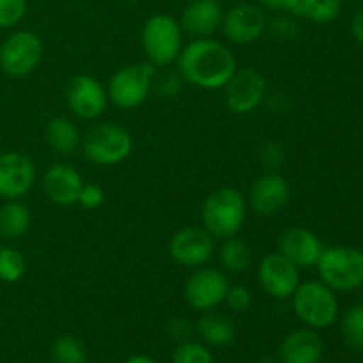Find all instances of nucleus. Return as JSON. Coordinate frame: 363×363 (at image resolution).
<instances>
[{
	"instance_id": "obj_1",
	"label": "nucleus",
	"mask_w": 363,
	"mask_h": 363,
	"mask_svg": "<svg viewBox=\"0 0 363 363\" xmlns=\"http://www.w3.org/2000/svg\"><path fill=\"white\" fill-rule=\"evenodd\" d=\"M176 66L186 84L204 91H220L236 73L238 60L233 50L222 41L201 38L183 46Z\"/></svg>"
},
{
	"instance_id": "obj_2",
	"label": "nucleus",
	"mask_w": 363,
	"mask_h": 363,
	"mask_svg": "<svg viewBox=\"0 0 363 363\" xmlns=\"http://www.w3.org/2000/svg\"><path fill=\"white\" fill-rule=\"evenodd\" d=\"M247 197L230 186L211 191L202 202V227L215 240H227L241 233L247 220Z\"/></svg>"
},
{
	"instance_id": "obj_3",
	"label": "nucleus",
	"mask_w": 363,
	"mask_h": 363,
	"mask_svg": "<svg viewBox=\"0 0 363 363\" xmlns=\"http://www.w3.org/2000/svg\"><path fill=\"white\" fill-rule=\"evenodd\" d=\"M82 152L98 167H113L130 158L133 151V137L117 123H98L82 137Z\"/></svg>"
},
{
	"instance_id": "obj_4",
	"label": "nucleus",
	"mask_w": 363,
	"mask_h": 363,
	"mask_svg": "<svg viewBox=\"0 0 363 363\" xmlns=\"http://www.w3.org/2000/svg\"><path fill=\"white\" fill-rule=\"evenodd\" d=\"M179 20L165 13H156L145 20L142 27V48L147 62L155 67H169L176 64L184 41Z\"/></svg>"
},
{
	"instance_id": "obj_5",
	"label": "nucleus",
	"mask_w": 363,
	"mask_h": 363,
	"mask_svg": "<svg viewBox=\"0 0 363 363\" xmlns=\"http://www.w3.org/2000/svg\"><path fill=\"white\" fill-rule=\"evenodd\" d=\"M291 303L296 318L307 328L326 330L335 325L339 318V300L335 291L321 280L300 282L291 296Z\"/></svg>"
},
{
	"instance_id": "obj_6",
	"label": "nucleus",
	"mask_w": 363,
	"mask_h": 363,
	"mask_svg": "<svg viewBox=\"0 0 363 363\" xmlns=\"http://www.w3.org/2000/svg\"><path fill=\"white\" fill-rule=\"evenodd\" d=\"M319 280L335 293H351L363 286V250L335 245L323 250L318 264Z\"/></svg>"
},
{
	"instance_id": "obj_7",
	"label": "nucleus",
	"mask_w": 363,
	"mask_h": 363,
	"mask_svg": "<svg viewBox=\"0 0 363 363\" xmlns=\"http://www.w3.org/2000/svg\"><path fill=\"white\" fill-rule=\"evenodd\" d=\"M155 78L156 67L149 62L119 67L106 84L108 101L121 110L138 108L155 89Z\"/></svg>"
},
{
	"instance_id": "obj_8",
	"label": "nucleus",
	"mask_w": 363,
	"mask_h": 363,
	"mask_svg": "<svg viewBox=\"0 0 363 363\" xmlns=\"http://www.w3.org/2000/svg\"><path fill=\"white\" fill-rule=\"evenodd\" d=\"M45 55L41 38L32 30H16L0 45V69L13 78L34 73Z\"/></svg>"
},
{
	"instance_id": "obj_9",
	"label": "nucleus",
	"mask_w": 363,
	"mask_h": 363,
	"mask_svg": "<svg viewBox=\"0 0 363 363\" xmlns=\"http://www.w3.org/2000/svg\"><path fill=\"white\" fill-rule=\"evenodd\" d=\"M230 282L225 272L211 266H201L184 282V300L194 311L208 312L215 311L225 300Z\"/></svg>"
},
{
	"instance_id": "obj_10",
	"label": "nucleus",
	"mask_w": 363,
	"mask_h": 363,
	"mask_svg": "<svg viewBox=\"0 0 363 363\" xmlns=\"http://www.w3.org/2000/svg\"><path fill=\"white\" fill-rule=\"evenodd\" d=\"M268 13L259 4L241 2L223 13L220 30L233 45H252L268 30Z\"/></svg>"
},
{
	"instance_id": "obj_11",
	"label": "nucleus",
	"mask_w": 363,
	"mask_h": 363,
	"mask_svg": "<svg viewBox=\"0 0 363 363\" xmlns=\"http://www.w3.org/2000/svg\"><path fill=\"white\" fill-rule=\"evenodd\" d=\"M222 91L227 108L238 116H247L262 105L268 92V84L257 69L241 67L236 69Z\"/></svg>"
},
{
	"instance_id": "obj_12",
	"label": "nucleus",
	"mask_w": 363,
	"mask_h": 363,
	"mask_svg": "<svg viewBox=\"0 0 363 363\" xmlns=\"http://www.w3.org/2000/svg\"><path fill=\"white\" fill-rule=\"evenodd\" d=\"M169 254L176 264L184 268H201L215 254V238L199 225H188L176 230L169 241Z\"/></svg>"
},
{
	"instance_id": "obj_13",
	"label": "nucleus",
	"mask_w": 363,
	"mask_h": 363,
	"mask_svg": "<svg viewBox=\"0 0 363 363\" xmlns=\"http://www.w3.org/2000/svg\"><path fill=\"white\" fill-rule=\"evenodd\" d=\"M108 94L98 78L91 74H77L66 87V105L73 116L82 121H94L105 113Z\"/></svg>"
},
{
	"instance_id": "obj_14",
	"label": "nucleus",
	"mask_w": 363,
	"mask_h": 363,
	"mask_svg": "<svg viewBox=\"0 0 363 363\" xmlns=\"http://www.w3.org/2000/svg\"><path fill=\"white\" fill-rule=\"evenodd\" d=\"M257 280L268 296L275 300H289L301 282L300 268L277 250L261 259L257 266Z\"/></svg>"
},
{
	"instance_id": "obj_15",
	"label": "nucleus",
	"mask_w": 363,
	"mask_h": 363,
	"mask_svg": "<svg viewBox=\"0 0 363 363\" xmlns=\"http://www.w3.org/2000/svg\"><path fill=\"white\" fill-rule=\"evenodd\" d=\"M38 169L30 156L18 151L0 152V199H23L34 188Z\"/></svg>"
},
{
	"instance_id": "obj_16",
	"label": "nucleus",
	"mask_w": 363,
	"mask_h": 363,
	"mask_svg": "<svg viewBox=\"0 0 363 363\" xmlns=\"http://www.w3.org/2000/svg\"><path fill=\"white\" fill-rule=\"evenodd\" d=\"M289 199L291 186L286 177L277 170H268L252 183L247 204L255 215L275 216L289 204Z\"/></svg>"
},
{
	"instance_id": "obj_17",
	"label": "nucleus",
	"mask_w": 363,
	"mask_h": 363,
	"mask_svg": "<svg viewBox=\"0 0 363 363\" xmlns=\"http://www.w3.org/2000/svg\"><path fill=\"white\" fill-rule=\"evenodd\" d=\"M82 186H84L82 174L67 163H53L43 174V194L52 204L59 208L77 204Z\"/></svg>"
},
{
	"instance_id": "obj_18",
	"label": "nucleus",
	"mask_w": 363,
	"mask_h": 363,
	"mask_svg": "<svg viewBox=\"0 0 363 363\" xmlns=\"http://www.w3.org/2000/svg\"><path fill=\"white\" fill-rule=\"evenodd\" d=\"M223 13L225 11L218 0H190L179 18L183 34L191 39L213 38L222 27Z\"/></svg>"
},
{
	"instance_id": "obj_19",
	"label": "nucleus",
	"mask_w": 363,
	"mask_h": 363,
	"mask_svg": "<svg viewBox=\"0 0 363 363\" xmlns=\"http://www.w3.org/2000/svg\"><path fill=\"white\" fill-rule=\"evenodd\" d=\"M323 250H325V247H323L321 240L305 227H291L279 240L280 254L289 259L300 269L312 268V266L318 264Z\"/></svg>"
},
{
	"instance_id": "obj_20",
	"label": "nucleus",
	"mask_w": 363,
	"mask_h": 363,
	"mask_svg": "<svg viewBox=\"0 0 363 363\" xmlns=\"http://www.w3.org/2000/svg\"><path fill=\"white\" fill-rule=\"evenodd\" d=\"M325 353L318 330L300 328L284 337L279 357L282 363H319Z\"/></svg>"
},
{
	"instance_id": "obj_21",
	"label": "nucleus",
	"mask_w": 363,
	"mask_h": 363,
	"mask_svg": "<svg viewBox=\"0 0 363 363\" xmlns=\"http://www.w3.org/2000/svg\"><path fill=\"white\" fill-rule=\"evenodd\" d=\"M195 328L202 342L209 347H225L236 339V323L230 315L218 312L216 308L202 312Z\"/></svg>"
},
{
	"instance_id": "obj_22",
	"label": "nucleus",
	"mask_w": 363,
	"mask_h": 363,
	"mask_svg": "<svg viewBox=\"0 0 363 363\" xmlns=\"http://www.w3.org/2000/svg\"><path fill=\"white\" fill-rule=\"evenodd\" d=\"M82 137L77 124L67 117H53L46 123L45 140L52 151L59 155H74L82 145Z\"/></svg>"
},
{
	"instance_id": "obj_23",
	"label": "nucleus",
	"mask_w": 363,
	"mask_h": 363,
	"mask_svg": "<svg viewBox=\"0 0 363 363\" xmlns=\"http://www.w3.org/2000/svg\"><path fill=\"white\" fill-rule=\"evenodd\" d=\"M32 223L30 209L27 204L16 201H6L0 206V238L7 241H16L28 233Z\"/></svg>"
},
{
	"instance_id": "obj_24",
	"label": "nucleus",
	"mask_w": 363,
	"mask_h": 363,
	"mask_svg": "<svg viewBox=\"0 0 363 363\" xmlns=\"http://www.w3.org/2000/svg\"><path fill=\"white\" fill-rule=\"evenodd\" d=\"M218 262L223 272L245 273L250 269L254 262V254L241 238H227V240H222L218 248Z\"/></svg>"
},
{
	"instance_id": "obj_25",
	"label": "nucleus",
	"mask_w": 363,
	"mask_h": 363,
	"mask_svg": "<svg viewBox=\"0 0 363 363\" xmlns=\"http://www.w3.org/2000/svg\"><path fill=\"white\" fill-rule=\"evenodd\" d=\"M52 358L55 363H85L87 347L73 335H59L52 344Z\"/></svg>"
},
{
	"instance_id": "obj_26",
	"label": "nucleus",
	"mask_w": 363,
	"mask_h": 363,
	"mask_svg": "<svg viewBox=\"0 0 363 363\" xmlns=\"http://www.w3.org/2000/svg\"><path fill=\"white\" fill-rule=\"evenodd\" d=\"M342 7V0H301L298 16L314 23H330L335 20Z\"/></svg>"
},
{
	"instance_id": "obj_27",
	"label": "nucleus",
	"mask_w": 363,
	"mask_h": 363,
	"mask_svg": "<svg viewBox=\"0 0 363 363\" xmlns=\"http://www.w3.org/2000/svg\"><path fill=\"white\" fill-rule=\"evenodd\" d=\"M27 273V259L18 248L0 247V280L16 284Z\"/></svg>"
},
{
	"instance_id": "obj_28",
	"label": "nucleus",
	"mask_w": 363,
	"mask_h": 363,
	"mask_svg": "<svg viewBox=\"0 0 363 363\" xmlns=\"http://www.w3.org/2000/svg\"><path fill=\"white\" fill-rule=\"evenodd\" d=\"M340 332L347 346L363 351V303L353 305L344 312L340 319Z\"/></svg>"
},
{
	"instance_id": "obj_29",
	"label": "nucleus",
	"mask_w": 363,
	"mask_h": 363,
	"mask_svg": "<svg viewBox=\"0 0 363 363\" xmlns=\"http://www.w3.org/2000/svg\"><path fill=\"white\" fill-rule=\"evenodd\" d=\"M172 363H215V358L204 342L181 340L172 353Z\"/></svg>"
},
{
	"instance_id": "obj_30",
	"label": "nucleus",
	"mask_w": 363,
	"mask_h": 363,
	"mask_svg": "<svg viewBox=\"0 0 363 363\" xmlns=\"http://www.w3.org/2000/svg\"><path fill=\"white\" fill-rule=\"evenodd\" d=\"M27 14V0H0V28H13Z\"/></svg>"
},
{
	"instance_id": "obj_31",
	"label": "nucleus",
	"mask_w": 363,
	"mask_h": 363,
	"mask_svg": "<svg viewBox=\"0 0 363 363\" xmlns=\"http://www.w3.org/2000/svg\"><path fill=\"white\" fill-rule=\"evenodd\" d=\"M223 303L229 307V311L236 312V314H243V312H247L248 308L252 307V303H254V296H252L248 287L238 284V286H229Z\"/></svg>"
},
{
	"instance_id": "obj_32",
	"label": "nucleus",
	"mask_w": 363,
	"mask_h": 363,
	"mask_svg": "<svg viewBox=\"0 0 363 363\" xmlns=\"http://www.w3.org/2000/svg\"><path fill=\"white\" fill-rule=\"evenodd\" d=\"M268 30L275 35L277 39H293L298 34V25L294 21L293 14L279 13L275 18L268 21Z\"/></svg>"
},
{
	"instance_id": "obj_33",
	"label": "nucleus",
	"mask_w": 363,
	"mask_h": 363,
	"mask_svg": "<svg viewBox=\"0 0 363 363\" xmlns=\"http://www.w3.org/2000/svg\"><path fill=\"white\" fill-rule=\"evenodd\" d=\"M105 190L99 184L84 183L80 195H78L77 204H80L87 211H94V209H99L105 204Z\"/></svg>"
},
{
	"instance_id": "obj_34",
	"label": "nucleus",
	"mask_w": 363,
	"mask_h": 363,
	"mask_svg": "<svg viewBox=\"0 0 363 363\" xmlns=\"http://www.w3.org/2000/svg\"><path fill=\"white\" fill-rule=\"evenodd\" d=\"M181 82H183V78H181L179 73H167L155 78V87L165 98H174L177 94V91H179Z\"/></svg>"
},
{
	"instance_id": "obj_35",
	"label": "nucleus",
	"mask_w": 363,
	"mask_h": 363,
	"mask_svg": "<svg viewBox=\"0 0 363 363\" xmlns=\"http://www.w3.org/2000/svg\"><path fill=\"white\" fill-rule=\"evenodd\" d=\"M259 6L264 7L266 11H273V13H287L298 16V9H300L301 0H257Z\"/></svg>"
},
{
	"instance_id": "obj_36",
	"label": "nucleus",
	"mask_w": 363,
	"mask_h": 363,
	"mask_svg": "<svg viewBox=\"0 0 363 363\" xmlns=\"http://www.w3.org/2000/svg\"><path fill=\"white\" fill-rule=\"evenodd\" d=\"M261 162L264 163L268 169L275 170L277 167H280V163L284 162V149L280 147L275 142H269L264 147L261 149Z\"/></svg>"
},
{
	"instance_id": "obj_37",
	"label": "nucleus",
	"mask_w": 363,
	"mask_h": 363,
	"mask_svg": "<svg viewBox=\"0 0 363 363\" xmlns=\"http://www.w3.org/2000/svg\"><path fill=\"white\" fill-rule=\"evenodd\" d=\"M351 34L363 46V7L353 16V21H351Z\"/></svg>"
},
{
	"instance_id": "obj_38",
	"label": "nucleus",
	"mask_w": 363,
	"mask_h": 363,
	"mask_svg": "<svg viewBox=\"0 0 363 363\" xmlns=\"http://www.w3.org/2000/svg\"><path fill=\"white\" fill-rule=\"evenodd\" d=\"M124 363H158L149 354H133V357L128 358Z\"/></svg>"
}]
</instances>
